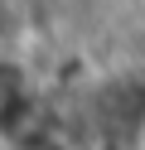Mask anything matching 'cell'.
Wrapping results in <instances>:
<instances>
[{"label":"cell","mask_w":145,"mask_h":150,"mask_svg":"<svg viewBox=\"0 0 145 150\" xmlns=\"http://www.w3.org/2000/svg\"><path fill=\"white\" fill-rule=\"evenodd\" d=\"M24 39H29L24 0H0V53H19Z\"/></svg>","instance_id":"6da1fadb"}]
</instances>
